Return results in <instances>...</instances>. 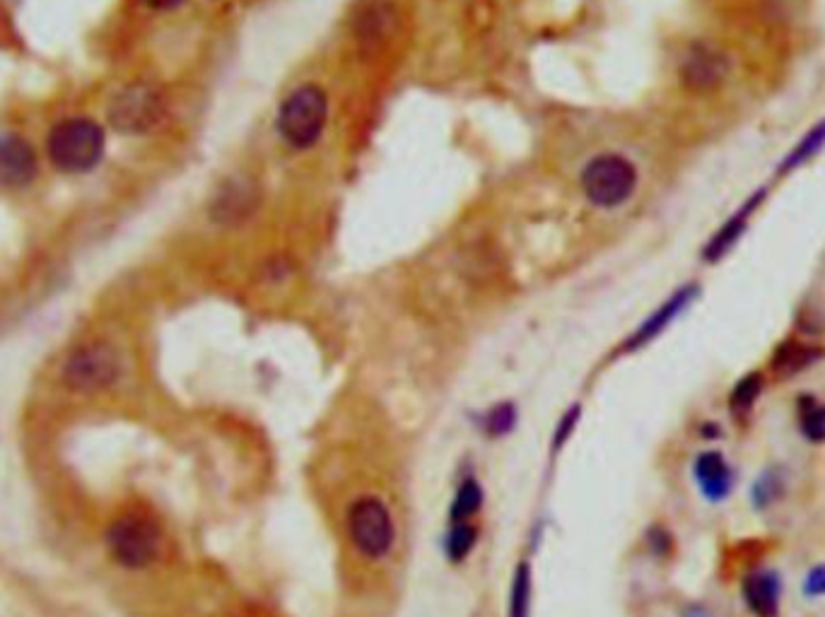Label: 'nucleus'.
<instances>
[{
	"mask_svg": "<svg viewBox=\"0 0 825 617\" xmlns=\"http://www.w3.org/2000/svg\"><path fill=\"white\" fill-rule=\"evenodd\" d=\"M345 529H348L350 545L372 563L384 559L396 545L394 514L377 495H360L350 502L345 511Z\"/></svg>",
	"mask_w": 825,
	"mask_h": 617,
	"instance_id": "f257e3e1",
	"label": "nucleus"
},
{
	"mask_svg": "<svg viewBox=\"0 0 825 617\" xmlns=\"http://www.w3.org/2000/svg\"><path fill=\"white\" fill-rule=\"evenodd\" d=\"M104 131L90 119L61 121L49 136V157L61 172L85 174L104 157Z\"/></svg>",
	"mask_w": 825,
	"mask_h": 617,
	"instance_id": "f03ea898",
	"label": "nucleus"
},
{
	"mask_svg": "<svg viewBox=\"0 0 825 617\" xmlns=\"http://www.w3.org/2000/svg\"><path fill=\"white\" fill-rule=\"evenodd\" d=\"M107 547L121 567L145 569L162 557L164 533L150 516L124 514L107 529Z\"/></svg>",
	"mask_w": 825,
	"mask_h": 617,
	"instance_id": "7ed1b4c3",
	"label": "nucleus"
},
{
	"mask_svg": "<svg viewBox=\"0 0 825 617\" xmlns=\"http://www.w3.org/2000/svg\"><path fill=\"white\" fill-rule=\"evenodd\" d=\"M327 116L329 102L323 89L317 85H303L283 102L281 114H278V131H281L285 143L297 150H305L321 138Z\"/></svg>",
	"mask_w": 825,
	"mask_h": 617,
	"instance_id": "20e7f679",
	"label": "nucleus"
},
{
	"mask_svg": "<svg viewBox=\"0 0 825 617\" xmlns=\"http://www.w3.org/2000/svg\"><path fill=\"white\" fill-rule=\"evenodd\" d=\"M638 170L620 155H599L584 166L582 190L599 208H618L635 194Z\"/></svg>",
	"mask_w": 825,
	"mask_h": 617,
	"instance_id": "39448f33",
	"label": "nucleus"
},
{
	"mask_svg": "<svg viewBox=\"0 0 825 617\" xmlns=\"http://www.w3.org/2000/svg\"><path fill=\"white\" fill-rule=\"evenodd\" d=\"M121 374V362L114 347L109 343H85L77 345L63 365L65 386L77 394H97L111 384H116Z\"/></svg>",
	"mask_w": 825,
	"mask_h": 617,
	"instance_id": "423d86ee",
	"label": "nucleus"
},
{
	"mask_svg": "<svg viewBox=\"0 0 825 617\" xmlns=\"http://www.w3.org/2000/svg\"><path fill=\"white\" fill-rule=\"evenodd\" d=\"M109 123L119 133L140 136L152 131L164 116V97L150 83H133L111 97L107 107Z\"/></svg>",
	"mask_w": 825,
	"mask_h": 617,
	"instance_id": "0eeeda50",
	"label": "nucleus"
},
{
	"mask_svg": "<svg viewBox=\"0 0 825 617\" xmlns=\"http://www.w3.org/2000/svg\"><path fill=\"white\" fill-rule=\"evenodd\" d=\"M731 73L729 55L710 41L690 44L678 65L681 85L693 95H710L727 83Z\"/></svg>",
	"mask_w": 825,
	"mask_h": 617,
	"instance_id": "6e6552de",
	"label": "nucleus"
},
{
	"mask_svg": "<svg viewBox=\"0 0 825 617\" xmlns=\"http://www.w3.org/2000/svg\"><path fill=\"white\" fill-rule=\"evenodd\" d=\"M700 295V285L698 283H688L684 285L681 289H676L672 297H668L664 305L656 309L650 319L642 321L638 329H635V333L630 335V338L623 343V353H635V350H642L644 345H650L654 338H660V335L672 326V323L681 317V313L693 305V301L698 299Z\"/></svg>",
	"mask_w": 825,
	"mask_h": 617,
	"instance_id": "1a4fd4ad",
	"label": "nucleus"
},
{
	"mask_svg": "<svg viewBox=\"0 0 825 617\" xmlns=\"http://www.w3.org/2000/svg\"><path fill=\"white\" fill-rule=\"evenodd\" d=\"M37 155L35 148L20 136L0 138V186L22 188L37 176Z\"/></svg>",
	"mask_w": 825,
	"mask_h": 617,
	"instance_id": "9d476101",
	"label": "nucleus"
},
{
	"mask_svg": "<svg viewBox=\"0 0 825 617\" xmlns=\"http://www.w3.org/2000/svg\"><path fill=\"white\" fill-rule=\"evenodd\" d=\"M695 482L707 502H724L734 490V473L719 452H702L693 466Z\"/></svg>",
	"mask_w": 825,
	"mask_h": 617,
	"instance_id": "9b49d317",
	"label": "nucleus"
},
{
	"mask_svg": "<svg viewBox=\"0 0 825 617\" xmlns=\"http://www.w3.org/2000/svg\"><path fill=\"white\" fill-rule=\"evenodd\" d=\"M743 601L755 617H777L779 613V577L775 571H751L741 583Z\"/></svg>",
	"mask_w": 825,
	"mask_h": 617,
	"instance_id": "f8f14e48",
	"label": "nucleus"
},
{
	"mask_svg": "<svg viewBox=\"0 0 825 617\" xmlns=\"http://www.w3.org/2000/svg\"><path fill=\"white\" fill-rule=\"evenodd\" d=\"M761 200H763V190H758L749 203H746L741 210H736V215L722 224L715 237H712L705 249H702V258H705L707 263L722 261V258L734 249L736 242H739L743 237V232L749 230V218L753 215V210L758 208Z\"/></svg>",
	"mask_w": 825,
	"mask_h": 617,
	"instance_id": "ddd939ff",
	"label": "nucleus"
},
{
	"mask_svg": "<svg viewBox=\"0 0 825 617\" xmlns=\"http://www.w3.org/2000/svg\"><path fill=\"white\" fill-rule=\"evenodd\" d=\"M821 357L823 353L816 345L789 338L777 345V350L773 353V360H771V369L777 379H789L799 372H804L806 367L816 365Z\"/></svg>",
	"mask_w": 825,
	"mask_h": 617,
	"instance_id": "4468645a",
	"label": "nucleus"
},
{
	"mask_svg": "<svg viewBox=\"0 0 825 617\" xmlns=\"http://www.w3.org/2000/svg\"><path fill=\"white\" fill-rule=\"evenodd\" d=\"M256 190L242 182H234L227 188H222L213 206V218L218 222H242L251 215Z\"/></svg>",
	"mask_w": 825,
	"mask_h": 617,
	"instance_id": "2eb2a0df",
	"label": "nucleus"
},
{
	"mask_svg": "<svg viewBox=\"0 0 825 617\" xmlns=\"http://www.w3.org/2000/svg\"><path fill=\"white\" fill-rule=\"evenodd\" d=\"M483 502H485V492L481 488V482H478L476 478H464L452 499L450 523L473 521V516L483 509Z\"/></svg>",
	"mask_w": 825,
	"mask_h": 617,
	"instance_id": "dca6fc26",
	"label": "nucleus"
},
{
	"mask_svg": "<svg viewBox=\"0 0 825 617\" xmlns=\"http://www.w3.org/2000/svg\"><path fill=\"white\" fill-rule=\"evenodd\" d=\"M476 543H478V529L473 526V521L450 523V531L447 535H444V557H447L452 565H461L464 559L473 553Z\"/></svg>",
	"mask_w": 825,
	"mask_h": 617,
	"instance_id": "f3484780",
	"label": "nucleus"
},
{
	"mask_svg": "<svg viewBox=\"0 0 825 617\" xmlns=\"http://www.w3.org/2000/svg\"><path fill=\"white\" fill-rule=\"evenodd\" d=\"M531 593H533L531 565L519 563L515 569V577H512L507 615L509 617H529L531 615Z\"/></svg>",
	"mask_w": 825,
	"mask_h": 617,
	"instance_id": "a211bd4d",
	"label": "nucleus"
},
{
	"mask_svg": "<svg viewBox=\"0 0 825 617\" xmlns=\"http://www.w3.org/2000/svg\"><path fill=\"white\" fill-rule=\"evenodd\" d=\"M765 388V377L761 372H751L741 377L739 381H736L734 391L729 394V408L734 415H739V418H743V415H749L755 406V400L761 398Z\"/></svg>",
	"mask_w": 825,
	"mask_h": 617,
	"instance_id": "6ab92c4d",
	"label": "nucleus"
},
{
	"mask_svg": "<svg viewBox=\"0 0 825 617\" xmlns=\"http://www.w3.org/2000/svg\"><path fill=\"white\" fill-rule=\"evenodd\" d=\"M823 145H825V121L816 123V126H813L806 136L795 145V150L787 152L783 164H779V174H787L804 162H809L811 157H816L823 150Z\"/></svg>",
	"mask_w": 825,
	"mask_h": 617,
	"instance_id": "aec40b11",
	"label": "nucleus"
},
{
	"mask_svg": "<svg viewBox=\"0 0 825 617\" xmlns=\"http://www.w3.org/2000/svg\"><path fill=\"white\" fill-rule=\"evenodd\" d=\"M799 428L809 442H825V403L813 396H799Z\"/></svg>",
	"mask_w": 825,
	"mask_h": 617,
	"instance_id": "412c9836",
	"label": "nucleus"
},
{
	"mask_svg": "<svg viewBox=\"0 0 825 617\" xmlns=\"http://www.w3.org/2000/svg\"><path fill=\"white\" fill-rule=\"evenodd\" d=\"M517 420H519V412H517V406L512 400H503L497 403V406L490 408L483 420H481V428L488 436H493V440H500V436H507L512 430L517 428Z\"/></svg>",
	"mask_w": 825,
	"mask_h": 617,
	"instance_id": "4be33fe9",
	"label": "nucleus"
},
{
	"mask_svg": "<svg viewBox=\"0 0 825 617\" xmlns=\"http://www.w3.org/2000/svg\"><path fill=\"white\" fill-rule=\"evenodd\" d=\"M785 492V480L777 470H765V473L755 480V485L751 490L753 504L758 509H767L771 504H775Z\"/></svg>",
	"mask_w": 825,
	"mask_h": 617,
	"instance_id": "5701e85b",
	"label": "nucleus"
},
{
	"mask_svg": "<svg viewBox=\"0 0 825 617\" xmlns=\"http://www.w3.org/2000/svg\"><path fill=\"white\" fill-rule=\"evenodd\" d=\"M579 420H582V406H579V403H575V406H570V408H567L563 412V418H561V422H557V428H555V434H553V452L555 454L561 452V448L567 442H570V436L575 434Z\"/></svg>",
	"mask_w": 825,
	"mask_h": 617,
	"instance_id": "b1692460",
	"label": "nucleus"
},
{
	"mask_svg": "<svg viewBox=\"0 0 825 617\" xmlns=\"http://www.w3.org/2000/svg\"><path fill=\"white\" fill-rule=\"evenodd\" d=\"M650 547H652L654 555H662L664 557V555L672 553L674 538L668 535V531L662 529V526H656V529L650 531Z\"/></svg>",
	"mask_w": 825,
	"mask_h": 617,
	"instance_id": "393cba45",
	"label": "nucleus"
},
{
	"mask_svg": "<svg viewBox=\"0 0 825 617\" xmlns=\"http://www.w3.org/2000/svg\"><path fill=\"white\" fill-rule=\"evenodd\" d=\"M806 596H825V565L811 569L804 581Z\"/></svg>",
	"mask_w": 825,
	"mask_h": 617,
	"instance_id": "a878e982",
	"label": "nucleus"
},
{
	"mask_svg": "<svg viewBox=\"0 0 825 617\" xmlns=\"http://www.w3.org/2000/svg\"><path fill=\"white\" fill-rule=\"evenodd\" d=\"M182 3H186V0H145V5H150L155 10H172V8H180Z\"/></svg>",
	"mask_w": 825,
	"mask_h": 617,
	"instance_id": "bb28decb",
	"label": "nucleus"
}]
</instances>
